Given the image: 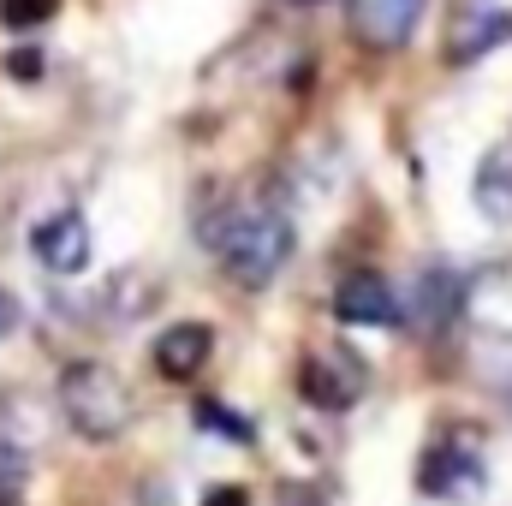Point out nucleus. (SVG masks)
Segmentation results:
<instances>
[{
	"mask_svg": "<svg viewBox=\"0 0 512 506\" xmlns=\"http://www.w3.org/2000/svg\"><path fill=\"white\" fill-rule=\"evenodd\" d=\"M203 245L227 262V274L239 286H268L286 256H292V221L274 203H221L215 215H203Z\"/></svg>",
	"mask_w": 512,
	"mask_h": 506,
	"instance_id": "f257e3e1",
	"label": "nucleus"
},
{
	"mask_svg": "<svg viewBox=\"0 0 512 506\" xmlns=\"http://www.w3.org/2000/svg\"><path fill=\"white\" fill-rule=\"evenodd\" d=\"M60 411L84 441H114L131 429L137 405H131V387L120 381V370L84 358V364H66V376H60Z\"/></svg>",
	"mask_w": 512,
	"mask_h": 506,
	"instance_id": "f03ea898",
	"label": "nucleus"
},
{
	"mask_svg": "<svg viewBox=\"0 0 512 506\" xmlns=\"http://www.w3.org/2000/svg\"><path fill=\"white\" fill-rule=\"evenodd\" d=\"M364 381H370L364 358H358V352H346V346H322V352H310V358H304V370H298L304 399H310V405H322V411H346V405H358Z\"/></svg>",
	"mask_w": 512,
	"mask_h": 506,
	"instance_id": "7ed1b4c3",
	"label": "nucleus"
},
{
	"mask_svg": "<svg viewBox=\"0 0 512 506\" xmlns=\"http://www.w3.org/2000/svg\"><path fill=\"white\" fill-rule=\"evenodd\" d=\"M417 489L435 495V501H465V495H483V459L465 447V441H435L417 465Z\"/></svg>",
	"mask_w": 512,
	"mask_h": 506,
	"instance_id": "20e7f679",
	"label": "nucleus"
},
{
	"mask_svg": "<svg viewBox=\"0 0 512 506\" xmlns=\"http://www.w3.org/2000/svg\"><path fill=\"white\" fill-rule=\"evenodd\" d=\"M507 36H512L507 6H495V0H459L453 30H447V60H453V66H471V60H483L489 48H501Z\"/></svg>",
	"mask_w": 512,
	"mask_h": 506,
	"instance_id": "39448f33",
	"label": "nucleus"
},
{
	"mask_svg": "<svg viewBox=\"0 0 512 506\" xmlns=\"http://www.w3.org/2000/svg\"><path fill=\"white\" fill-rule=\"evenodd\" d=\"M30 251H36L42 268H54V274H78L90 262V221L78 209H60V215H48L30 233Z\"/></svg>",
	"mask_w": 512,
	"mask_h": 506,
	"instance_id": "423d86ee",
	"label": "nucleus"
},
{
	"mask_svg": "<svg viewBox=\"0 0 512 506\" xmlns=\"http://www.w3.org/2000/svg\"><path fill=\"white\" fill-rule=\"evenodd\" d=\"M334 316L352 328H393L399 322V298L382 274H346L334 286Z\"/></svg>",
	"mask_w": 512,
	"mask_h": 506,
	"instance_id": "0eeeda50",
	"label": "nucleus"
},
{
	"mask_svg": "<svg viewBox=\"0 0 512 506\" xmlns=\"http://www.w3.org/2000/svg\"><path fill=\"white\" fill-rule=\"evenodd\" d=\"M417 18H423V0H352V30L364 48H405Z\"/></svg>",
	"mask_w": 512,
	"mask_h": 506,
	"instance_id": "6e6552de",
	"label": "nucleus"
},
{
	"mask_svg": "<svg viewBox=\"0 0 512 506\" xmlns=\"http://www.w3.org/2000/svg\"><path fill=\"white\" fill-rule=\"evenodd\" d=\"M209 352H215V334H209L203 322H179V328H167V334L155 340V370L167 381H191L209 364Z\"/></svg>",
	"mask_w": 512,
	"mask_h": 506,
	"instance_id": "1a4fd4ad",
	"label": "nucleus"
},
{
	"mask_svg": "<svg viewBox=\"0 0 512 506\" xmlns=\"http://www.w3.org/2000/svg\"><path fill=\"white\" fill-rule=\"evenodd\" d=\"M459 304H465L459 274H453L447 262H429V268L417 274V322H423V328H447V322L459 316Z\"/></svg>",
	"mask_w": 512,
	"mask_h": 506,
	"instance_id": "9d476101",
	"label": "nucleus"
},
{
	"mask_svg": "<svg viewBox=\"0 0 512 506\" xmlns=\"http://www.w3.org/2000/svg\"><path fill=\"white\" fill-rule=\"evenodd\" d=\"M471 197H477L483 221L512 227V149H489V155L477 161V185H471Z\"/></svg>",
	"mask_w": 512,
	"mask_h": 506,
	"instance_id": "9b49d317",
	"label": "nucleus"
},
{
	"mask_svg": "<svg viewBox=\"0 0 512 506\" xmlns=\"http://www.w3.org/2000/svg\"><path fill=\"white\" fill-rule=\"evenodd\" d=\"M197 423L209 429V435H221V441H239V447H251L256 429L251 417H239L233 405H221V399H197Z\"/></svg>",
	"mask_w": 512,
	"mask_h": 506,
	"instance_id": "f8f14e48",
	"label": "nucleus"
},
{
	"mask_svg": "<svg viewBox=\"0 0 512 506\" xmlns=\"http://www.w3.org/2000/svg\"><path fill=\"white\" fill-rule=\"evenodd\" d=\"M54 6H60V0H0V18H6L12 30H30V24L54 18Z\"/></svg>",
	"mask_w": 512,
	"mask_h": 506,
	"instance_id": "ddd939ff",
	"label": "nucleus"
},
{
	"mask_svg": "<svg viewBox=\"0 0 512 506\" xmlns=\"http://www.w3.org/2000/svg\"><path fill=\"white\" fill-rule=\"evenodd\" d=\"M6 72H12V78H42V54H36V48L6 54Z\"/></svg>",
	"mask_w": 512,
	"mask_h": 506,
	"instance_id": "4468645a",
	"label": "nucleus"
},
{
	"mask_svg": "<svg viewBox=\"0 0 512 506\" xmlns=\"http://www.w3.org/2000/svg\"><path fill=\"white\" fill-rule=\"evenodd\" d=\"M203 506H251V495L233 483V489H209V495H203Z\"/></svg>",
	"mask_w": 512,
	"mask_h": 506,
	"instance_id": "2eb2a0df",
	"label": "nucleus"
},
{
	"mask_svg": "<svg viewBox=\"0 0 512 506\" xmlns=\"http://www.w3.org/2000/svg\"><path fill=\"white\" fill-rule=\"evenodd\" d=\"M12 328H18V298H12V292L0 286V340H6Z\"/></svg>",
	"mask_w": 512,
	"mask_h": 506,
	"instance_id": "dca6fc26",
	"label": "nucleus"
},
{
	"mask_svg": "<svg viewBox=\"0 0 512 506\" xmlns=\"http://www.w3.org/2000/svg\"><path fill=\"white\" fill-rule=\"evenodd\" d=\"M292 6H322V0H292Z\"/></svg>",
	"mask_w": 512,
	"mask_h": 506,
	"instance_id": "f3484780",
	"label": "nucleus"
},
{
	"mask_svg": "<svg viewBox=\"0 0 512 506\" xmlns=\"http://www.w3.org/2000/svg\"><path fill=\"white\" fill-rule=\"evenodd\" d=\"M507 405H512V387H507Z\"/></svg>",
	"mask_w": 512,
	"mask_h": 506,
	"instance_id": "a211bd4d",
	"label": "nucleus"
}]
</instances>
